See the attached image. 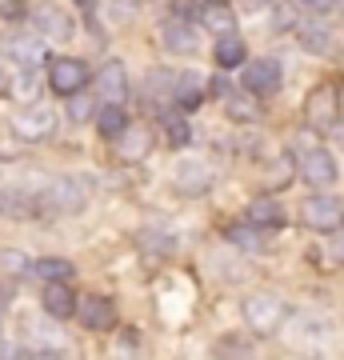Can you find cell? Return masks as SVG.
I'll return each mask as SVG.
<instances>
[{
	"instance_id": "cell-1",
	"label": "cell",
	"mask_w": 344,
	"mask_h": 360,
	"mask_svg": "<svg viewBox=\"0 0 344 360\" xmlns=\"http://www.w3.org/2000/svg\"><path fill=\"white\" fill-rule=\"evenodd\" d=\"M244 321L256 336H272L281 333L284 321H288V304H284L276 292H253L244 300Z\"/></svg>"
},
{
	"instance_id": "cell-2",
	"label": "cell",
	"mask_w": 344,
	"mask_h": 360,
	"mask_svg": "<svg viewBox=\"0 0 344 360\" xmlns=\"http://www.w3.org/2000/svg\"><path fill=\"white\" fill-rule=\"evenodd\" d=\"M340 112H344L340 89H336L332 80H324V84H317V89L308 92V101H305V120H308V129L332 132V124L340 120Z\"/></svg>"
},
{
	"instance_id": "cell-3",
	"label": "cell",
	"mask_w": 344,
	"mask_h": 360,
	"mask_svg": "<svg viewBox=\"0 0 344 360\" xmlns=\"http://www.w3.org/2000/svg\"><path fill=\"white\" fill-rule=\"evenodd\" d=\"M300 224L312 232H336L344 224V205L336 196H324V193H312L300 205Z\"/></svg>"
},
{
	"instance_id": "cell-4",
	"label": "cell",
	"mask_w": 344,
	"mask_h": 360,
	"mask_svg": "<svg viewBox=\"0 0 344 360\" xmlns=\"http://www.w3.org/2000/svg\"><path fill=\"white\" fill-rule=\"evenodd\" d=\"M89 80H92L89 77V65L77 60V56H56V60H49V84H52V92H60V96L84 92Z\"/></svg>"
},
{
	"instance_id": "cell-5",
	"label": "cell",
	"mask_w": 344,
	"mask_h": 360,
	"mask_svg": "<svg viewBox=\"0 0 344 360\" xmlns=\"http://www.w3.org/2000/svg\"><path fill=\"white\" fill-rule=\"evenodd\" d=\"M84 200H89V188H84V180H77V176H56L49 188H44V196H40V205H49L52 212H80Z\"/></svg>"
},
{
	"instance_id": "cell-6",
	"label": "cell",
	"mask_w": 344,
	"mask_h": 360,
	"mask_svg": "<svg viewBox=\"0 0 344 360\" xmlns=\"http://www.w3.org/2000/svg\"><path fill=\"white\" fill-rule=\"evenodd\" d=\"M172 188H177L180 196L208 193V188H212V168H208V160H200V156L177 160V168H172Z\"/></svg>"
},
{
	"instance_id": "cell-7",
	"label": "cell",
	"mask_w": 344,
	"mask_h": 360,
	"mask_svg": "<svg viewBox=\"0 0 344 360\" xmlns=\"http://www.w3.org/2000/svg\"><path fill=\"white\" fill-rule=\"evenodd\" d=\"M296 176H305L312 188H329V184H336V160H332L329 148H320V144H312L300 160H296Z\"/></svg>"
},
{
	"instance_id": "cell-8",
	"label": "cell",
	"mask_w": 344,
	"mask_h": 360,
	"mask_svg": "<svg viewBox=\"0 0 344 360\" xmlns=\"http://www.w3.org/2000/svg\"><path fill=\"white\" fill-rule=\"evenodd\" d=\"M244 89L256 92V96H272V92L281 89V60H272V56H260V60H253V65H244Z\"/></svg>"
},
{
	"instance_id": "cell-9",
	"label": "cell",
	"mask_w": 344,
	"mask_h": 360,
	"mask_svg": "<svg viewBox=\"0 0 344 360\" xmlns=\"http://www.w3.org/2000/svg\"><path fill=\"white\" fill-rule=\"evenodd\" d=\"M77 316L92 333H108L116 324V304L108 296H84V300H77Z\"/></svg>"
},
{
	"instance_id": "cell-10",
	"label": "cell",
	"mask_w": 344,
	"mask_h": 360,
	"mask_svg": "<svg viewBox=\"0 0 344 360\" xmlns=\"http://www.w3.org/2000/svg\"><path fill=\"white\" fill-rule=\"evenodd\" d=\"M148 153H153V129L148 124H125V132L116 136V156L128 160V165H136Z\"/></svg>"
},
{
	"instance_id": "cell-11",
	"label": "cell",
	"mask_w": 344,
	"mask_h": 360,
	"mask_svg": "<svg viewBox=\"0 0 344 360\" xmlns=\"http://www.w3.org/2000/svg\"><path fill=\"white\" fill-rule=\"evenodd\" d=\"M13 129L16 136H25V141H44L52 129H56V112L52 108H25V112H16L13 116Z\"/></svg>"
},
{
	"instance_id": "cell-12",
	"label": "cell",
	"mask_w": 344,
	"mask_h": 360,
	"mask_svg": "<svg viewBox=\"0 0 344 360\" xmlns=\"http://www.w3.org/2000/svg\"><path fill=\"white\" fill-rule=\"evenodd\" d=\"M96 92H101V101L108 104H125L128 96V72L120 60H104L101 72H96Z\"/></svg>"
},
{
	"instance_id": "cell-13",
	"label": "cell",
	"mask_w": 344,
	"mask_h": 360,
	"mask_svg": "<svg viewBox=\"0 0 344 360\" xmlns=\"http://www.w3.org/2000/svg\"><path fill=\"white\" fill-rule=\"evenodd\" d=\"M32 25L44 40H68L72 37V16L56 8V4H40L37 13H32Z\"/></svg>"
},
{
	"instance_id": "cell-14",
	"label": "cell",
	"mask_w": 344,
	"mask_h": 360,
	"mask_svg": "<svg viewBox=\"0 0 344 360\" xmlns=\"http://www.w3.org/2000/svg\"><path fill=\"white\" fill-rule=\"evenodd\" d=\"M44 312L64 321V316H77V292L68 288V281H49L44 284Z\"/></svg>"
},
{
	"instance_id": "cell-15",
	"label": "cell",
	"mask_w": 344,
	"mask_h": 360,
	"mask_svg": "<svg viewBox=\"0 0 344 360\" xmlns=\"http://www.w3.org/2000/svg\"><path fill=\"white\" fill-rule=\"evenodd\" d=\"M172 101L180 104V112H196L204 101V77L200 72H184L172 80Z\"/></svg>"
},
{
	"instance_id": "cell-16",
	"label": "cell",
	"mask_w": 344,
	"mask_h": 360,
	"mask_svg": "<svg viewBox=\"0 0 344 360\" xmlns=\"http://www.w3.org/2000/svg\"><path fill=\"white\" fill-rule=\"evenodd\" d=\"M244 220L256 224V229H281L284 224V208L272 200V196H256L253 205L244 208Z\"/></svg>"
},
{
	"instance_id": "cell-17",
	"label": "cell",
	"mask_w": 344,
	"mask_h": 360,
	"mask_svg": "<svg viewBox=\"0 0 344 360\" xmlns=\"http://www.w3.org/2000/svg\"><path fill=\"white\" fill-rule=\"evenodd\" d=\"M224 112L236 120V124H248L260 116V104H256V92L241 89V92H224Z\"/></svg>"
},
{
	"instance_id": "cell-18",
	"label": "cell",
	"mask_w": 344,
	"mask_h": 360,
	"mask_svg": "<svg viewBox=\"0 0 344 360\" xmlns=\"http://www.w3.org/2000/svg\"><path fill=\"white\" fill-rule=\"evenodd\" d=\"M212 56H217V68H236V65H244L248 49H244V40L236 37V32H220Z\"/></svg>"
},
{
	"instance_id": "cell-19",
	"label": "cell",
	"mask_w": 344,
	"mask_h": 360,
	"mask_svg": "<svg viewBox=\"0 0 344 360\" xmlns=\"http://www.w3.org/2000/svg\"><path fill=\"white\" fill-rule=\"evenodd\" d=\"M200 25L212 28V32L220 37V32H232V28H236V16H232V8L224 4V0H208V4L200 8Z\"/></svg>"
},
{
	"instance_id": "cell-20",
	"label": "cell",
	"mask_w": 344,
	"mask_h": 360,
	"mask_svg": "<svg viewBox=\"0 0 344 360\" xmlns=\"http://www.w3.org/2000/svg\"><path fill=\"white\" fill-rule=\"evenodd\" d=\"M160 37H165V44L172 52H192L196 49V32L189 28V20H165Z\"/></svg>"
},
{
	"instance_id": "cell-21",
	"label": "cell",
	"mask_w": 344,
	"mask_h": 360,
	"mask_svg": "<svg viewBox=\"0 0 344 360\" xmlns=\"http://www.w3.org/2000/svg\"><path fill=\"white\" fill-rule=\"evenodd\" d=\"M125 124H128V116H125V108H120V104H108V101H104L101 108H96V129H101V136L116 141V136L125 132Z\"/></svg>"
},
{
	"instance_id": "cell-22",
	"label": "cell",
	"mask_w": 344,
	"mask_h": 360,
	"mask_svg": "<svg viewBox=\"0 0 344 360\" xmlns=\"http://www.w3.org/2000/svg\"><path fill=\"white\" fill-rule=\"evenodd\" d=\"M296 180V156L293 153H281L276 156V160H272V168H268V184H272V188H288V184H293Z\"/></svg>"
},
{
	"instance_id": "cell-23",
	"label": "cell",
	"mask_w": 344,
	"mask_h": 360,
	"mask_svg": "<svg viewBox=\"0 0 344 360\" xmlns=\"http://www.w3.org/2000/svg\"><path fill=\"white\" fill-rule=\"evenodd\" d=\"M13 56L20 60V65H40L44 56H49V49H44V40H32V37H20V40H13Z\"/></svg>"
},
{
	"instance_id": "cell-24",
	"label": "cell",
	"mask_w": 344,
	"mask_h": 360,
	"mask_svg": "<svg viewBox=\"0 0 344 360\" xmlns=\"http://www.w3.org/2000/svg\"><path fill=\"white\" fill-rule=\"evenodd\" d=\"M32 272H37L40 281H68L72 276V260H60V257H44V260H37L32 264Z\"/></svg>"
},
{
	"instance_id": "cell-25",
	"label": "cell",
	"mask_w": 344,
	"mask_h": 360,
	"mask_svg": "<svg viewBox=\"0 0 344 360\" xmlns=\"http://www.w3.org/2000/svg\"><path fill=\"white\" fill-rule=\"evenodd\" d=\"M165 136L172 148H184V144H192V129H189V116H165Z\"/></svg>"
},
{
	"instance_id": "cell-26",
	"label": "cell",
	"mask_w": 344,
	"mask_h": 360,
	"mask_svg": "<svg viewBox=\"0 0 344 360\" xmlns=\"http://www.w3.org/2000/svg\"><path fill=\"white\" fill-rule=\"evenodd\" d=\"M296 37H300V44H305L308 52H329V44H332V37L320 25H300Z\"/></svg>"
},
{
	"instance_id": "cell-27",
	"label": "cell",
	"mask_w": 344,
	"mask_h": 360,
	"mask_svg": "<svg viewBox=\"0 0 344 360\" xmlns=\"http://www.w3.org/2000/svg\"><path fill=\"white\" fill-rule=\"evenodd\" d=\"M224 236H229L232 245H241V248H256L260 245V236H256V224H232V229H224Z\"/></svg>"
},
{
	"instance_id": "cell-28",
	"label": "cell",
	"mask_w": 344,
	"mask_h": 360,
	"mask_svg": "<svg viewBox=\"0 0 344 360\" xmlns=\"http://www.w3.org/2000/svg\"><path fill=\"white\" fill-rule=\"evenodd\" d=\"M165 92H172V80H168V72H165V68L148 72V96H165Z\"/></svg>"
},
{
	"instance_id": "cell-29",
	"label": "cell",
	"mask_w": 344,
	"mask_h": 360,
	"mask_svg": "<svg viewBox=\"0 0 344 360\" xmlns=\"http://www.w3.org/2000/svg\"><path fill=\"white\" fill-rule=\"evenodd\" d=\"M8 92H16V96H25V101H32L37 96V77H32V68H28L25 77H16V84Z\"/></svg>"
},
{
	"instance_id": "cell-30",
	"label": "cell",
	"mask_w": 344,
	"mask_h": 360,
	"mask_svg": "<svg viewBox=\"0 0 344 360\" xmlns=\"http://www.w3.org/2000/svg\"><path fill=\"white\" fill-rule=\"evenodd\" d=\"M68 116H72V120H89V112H92V104L84 101V96H80V92H72V96H68Z\"/></svg>"
},
{
	"instance_id": "cell-31",
	"label": "cell",
	"mask_w": 344,
	"mask_h": 360,
	"mask_svg": "<svg viewBox=\"0 0 344 360\" xmlns=\"http://www.w3.org/2000/svg\"><path fill=\"white\" fill-rule=\"evenodd\" d=\"M0 264H4V269H13V272H25L28 269V260L20 257V252H4V257H0Z\"/></svg>"
},
{
	"instance_id": "cell-32",
	"label": "cell",
	"mask_w": 344,
	"mask_h": 360,
	"mask_svg": "<svg viewBox=\"0 0 344 360\" xmlns=\"http://www.w3.org/2000/svg\"><path fill=\"white\" fill-rule=\"evenodd\" d=\"M332 236H336V240H332V257H336V260L344 264V224H340L336 232H332Z\"/></svg>"
},
{
	"instance_id": "cell-33",
	"label": "cell",
	"mask_w": 344,
	"mask_h": 360,
	"mask_svg": "<svg viewBox=\"0 0 344 360\" xmlns=\"http://www.w3.org/2000/svg\"><path fill=\"white\" fill-rule=\"evenodd\" d=\"M113 4H116V13H125V16H132L141 8V0H113Z\"/></svg>"
},
{
	"instance_id": "cell-34",
	"label": "cell",
	"mask_w": 344,
	"mask_h": 360,
	"mask_svg": "<svg viewBox=\"0 0 344 360\" xmlns=\"http://www.w3.org/2000/svg\"><path fill=\"white\" fill-rule=\"evenodd\" d=\"M300 4H305V8H312V13H329L336 0H300Z\"/></svg>"
},
{
	"instance_id": "cell-35",
	"label": "cell",
	"mask_w": 344,
	"mask_h": 360,
	"mask_svg": "<svg viewBox=\"0 0 344 360\" xmlns=\"http://www.w3.org/2000/svg\"><path fill=\"white\" fill-rule=\"evenodd\" d=\"M332 132H336V141L344 144V120H336V124H332Z\"/></svg>"
},
{
	"instance_id": "cell-36",
	"label": "cell",
	"mask_w": 344,
	"mask_h": 360,
	"mask_svg": "<svg viewBox=\"0 0 344 360\" xmlns=\"http://www.w3.org/2000/svg\"><path fill=\"white\" fill-rule=\"evenodd\" d=\"M8 89H13V84H8V72L0 68V92H8Z\"/></svg>"
},
{
	"instance_id": "cell-37",
	"label": "cell",
	"mask_w": 344,
	"mask_h": 360,
	"mask_svg": "<svg viewBox=\"0 0 344 360\" xmlns=\"http://www.w3.org/2000/svg\"><path fill=\"white\" fill-rule=\"evenodd\" d=\"M80 8H84V13H92V4H96V0H77Z\"/></svg>"
},
{
	"instance_id": "cell-38",
	"label": "cell",
	"mask_w": 344,
	"mask_h": 360,
	"mask_svg": "<svg viewBox=\"0 0 344 360\" xmlns=\"http://www.w3.org/2000/svg\"><path fill=\"white\" fill-rule=\"evenodd\" d=\"M0 4H4V0H0Z\"/></svg>"
}]
</instances>
